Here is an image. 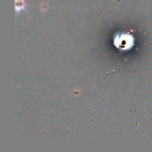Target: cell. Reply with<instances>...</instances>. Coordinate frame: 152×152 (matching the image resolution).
Here are the masks:
<instances>
[{"mask_svg": "<svg viewBox=\"0 0 152 152\" xmlns=\"http://www.w3.org/2000/svg\"><path fill=\"white\" fill-rule=\"evenodd\" d=\"M113 44L120 50H127L134 46V37L126 33L116 34L113 39Z\"/></svg>", "mask_w": 152, "mask_h": 152, "instance_id": "obj_1", "label": "cell"}]
</instances>
